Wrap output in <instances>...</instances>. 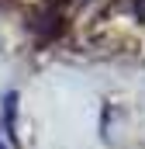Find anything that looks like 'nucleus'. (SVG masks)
Returning a JSON list of instances; mask_svg holds the SVG:
<instances>
[{"mask_svg":"<svg viewBox=\"0 0 145 149\" xmlns=\"http://www.w3.org/2000/svg\"><path fill=\"white\" fill-rule=\"evenodd\" d=\"M135 14H138V17H145V0H138V3H135Z\"/></svg>","mask_w":145,"mask_h":149,"instance_id":"f257e3e1","label":"nucleus"},{"mask_svg":"<svg viewBox=\"0 0 145 149\" xmlns=\"http://www.w3.org/2000/svg\"><path fill=\"white\" fill-rule=\"evenodd\" d=\"M0 149H3V142H0Z\"/></svg>","mask_w":145,"mask_h":149,"instance_id":"f03ea898","label":"nucleus"}]
</instances>
